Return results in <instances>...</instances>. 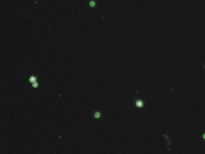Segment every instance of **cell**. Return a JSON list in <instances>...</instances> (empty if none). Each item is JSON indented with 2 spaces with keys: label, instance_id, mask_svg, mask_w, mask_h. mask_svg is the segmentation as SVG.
Returning a JSON list of instances; mask_svg holds the SVG:
<instances>
[{
  "label": "cell",
  "instance_id": "cell-2",
  "mask_svg": "<svg viewBox=\"0 0 205 154\" xmlns=\"http://www.w3.org/2000/svg\"><path fill=\"white\" fill-rule=\"evenodd\" d=\"M100 117V113L99 112H97L95 114V118H99Z\"/></svg>",
  "mask_w": 205,
  "mask_h": 154
},
{
  "label": "cell",
  "instance_id": "cell-1",
  "mask_svg": "<svg viewBox=\"0 0 205 154\" xmlns=\"http://www.w3.org/2000/svg\"><path fill=\"white\" fill-rule=\"evenodd\" d=\"M136 104L138 107H142L143 105V103L142 101H136Z\"/></svg>",
  "mask_w": 205,
  "mask_h": 154
},
{
  "label": "cell",
  "instance_id": "cell-3",
  "mask_svg": "<svg viewBox=\"0 0 205 154\" xmlns=\"http://www.w3.org/2000/svg\"><path fill=\"white\" fill-rule=\"evenodd\" d=\"M203 137H204V139H205V134H204V136H203Z\"/></svg>",
  "mask_w": 205,
  "mask_h": 154
}]
</instances>
